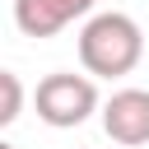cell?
<instances>
[{
  "mask_svg": "<svg viewBox=\"0 0 149 149\" xmlns=\"http://www.w3.org/2000/svg\"><path fill=\"white\" fill-rule=\"evenodd\" d=\"M0 149H14V144H0Z\"/></svg>",
  "mask_w": 149,
  "mask_h": 149,
  "instance_id": "6",
  "label": "cell"
},
{
  "mask_svg": "<svg viewBox=\"0 0 149 149\" xmlns=\"http://www.w3.org/2000/svg\"><path fill=\"white\" fill-rule=\"evenodd\" d=\"M33 102H37V116H42L47 126H56V130H74V126H84V121L98 112V88H93L88 74L56 70V74H47V79L37 84Z\"/></svg>",
  "mask_w": 149,
  "mask_h": 149,
  "instance_id": "2",
  "label": "cell"
},
{
  "mask_svg": "<svg viewBox=\"0 0 149 149\" xmlns=\"http://www.w3.org/2000/svg\"><path fill=\"white\" fill-rule=\"evenodd\" d=\"M98 0H14V23L23 37H56L74 19H84Z\"/></svg>",
  "mask_w": 149,
  "mask_h": 149,
  "instance_id": "4",
  "label": "cell"
},
{
  "mask_svg": "<svg viewBox=\"0 0 149 149\" xmlns=\"http://www.w3.org/2000/svg\"><path fill=\"white\" fill-rule=\"evenodd\" d=\"M102 130L126 149L149 144V88H116L102 102Z\"/></svg>",
  "mask_w": 149,
  "mask_h": 149,
  "instance_id": "3",
  "label": "cell"
},
{
  "mask_svg": "<svg viewBox=\"0 0 149 149\" xmlns=\"http://www.w3.org/2000/svg\"><path fill=\"white\" fill-rule=\"evenodd\" d=\"M144 56V33L130 14L121 9H107V14H93L84 28H79V61L88 74L98 79H121L140 65Z\"/></svg>",
  "mask_w": 149,
  "mask_h": 149,
  "instance_id": "1",
  "label": "cell"
},
{
  "mask_svg": "<svg viewBox=\"0 0 149 149\" xmlns=\"http://www.w3.org/2000/svg\"><path fill=\"white\" fill-rule=\"evenodd\" d=\"M23 112V84L14 70H0V126H14Z\"/></svg>",
  "mask_w": 149,
  "mask_h": 149,
  "instance_id": "5",
  "label": "cell"
}]
</instances>
